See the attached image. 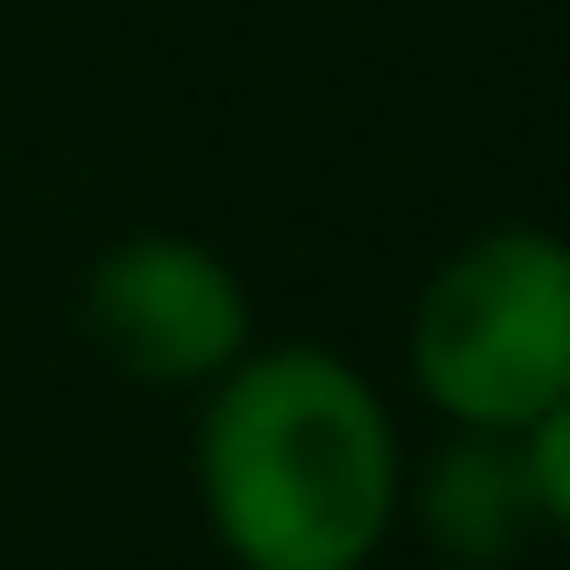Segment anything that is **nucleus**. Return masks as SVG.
I'll return each instance as SVG.
<instances>
[{
    "mask_svg": "<svg viewBox=\"0 0 570 570\" xmlns=\"http://www.w3.org/2000/svg\"><path fill=\"white\" fill-rule=\"evenodd\" d=\"M187 472L232 570H374L401 534L410 436L356 356L285 338L196 392Z\"/></svg>",
    "mask_w": 570,
    "mask_h": 570,
    "instance_id": "obj_1",
    "label": "nucleus"
},
{
    "mask_svg": "<svg viewBox=\"0 0 570 570\" xmlns=\"http://www.w3.org/2000/svg\"><path fill=\"white\" fill-rule=\"evenodd\" d=\"M401 365L436 428L525 436L570 392V232L490 223L454 240L410 303Z\"/></svg>",
    "mask_w": 570,
    "mask_h": 570,
    "instance_id": "obj_2",
    "label": "nucleus"
},
{
    "mask_svg": "<svg viewBox=\"0 0 570 570\" xmlns=\"http://www.w3.org/2000/svg\"><path fill=\"white\" fill-rule=\"evenodd\" d=\"M517 445H525V472H534V499H543V534L570 543V392H561Z\"/></svg>",
    "mask_w": 570,
    "mask_h": 570,
    "instance_id": "obj_5",
    "label": "nucleus"
},
{
    "mask_svg": "<svg viewBox=\"0 0 570 570\" xmlns=\"http://www.w3.org/2000/svg\"><path fill=\"white\" fill-rule=\"evenodd\" d=\"M401 525L454 570H508L543 543V499L525 445L499 428H445L401 472Z\"/></svg>",
    "mask_w": 570,
    "mask_h": 570,
    "instance_id": "obj_4",
    "label": "nucleus"
},
{
    "mask_svg": "<svg viewBox=\"0 0 570 570\" xmlns=\"http://www.w3.org/2000/svg\"><path fill=\"white\" fill-rule=\"evenodd\" d=\"M80 338L142 392H205L258 347V303L214 240L151 223L80 267Z\"/></svg>",
    "mask_w": 570,
    "mask_h": 570,
    "instance_id": "obj_3",
    "label": "nucleus"
}]
</instances>
